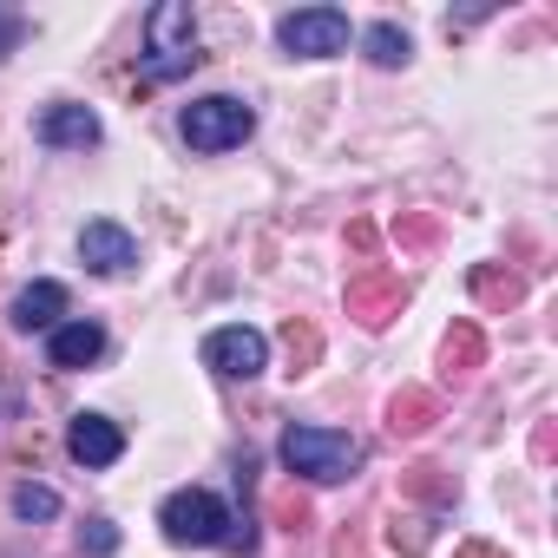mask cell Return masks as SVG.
Listing matches in <instances>:
<instances>
[{"instance_id":"1","label":"cell","mask_w":558,"mask_h":558,"mask_svg":"<svg viewBox=\"0 0 558 558\" xmlns=\"http://www.w3.org/2000/svg\"><path fill=\"white\" fill-rule=\"evenodd\" d=\"M276 453H283L290 473H303V480H316V486H336V480H349V473L362 466V447H355L349 434H329V427H290Z\"/></svg>"},{"instance_id":"2","label":"cell","mask_w":558,"mask_h":558,"mask_svg":"<svg viewBox=\"0 0 558 558\" xmlns=\"http://www.w3.org/2000/svg\"><path fill=\"white\" fill-rule=\"evenodd\" d=\"M178 132H184L191 151H230V145H243L256 132V112L243 99H230V93H210V99H191L184 106Z\"/></svg>"},{"instance_id":"3","label":"cell","mask_w":558,"mask_h":558,"mask_svg":"<svg viewBox=\"0 0 558 558\" xmlns=\"http://www.w3.org/2000/svg\"><path fill=\"white\" fill-rule=\"evenodd\" d=\"M158 525H165V538H171V545H223L236 519L223 512V499H217V493L184 486V493H171V499L158 506Z\"/></svg>"},{"instance_id":"4","label":"cell","mask_w":558,"mask_h":558,"mask_svg":"<svg viewBox=\"0 0 558 558\" xmlns=\"http://www.w3.org/2000/svg\"><path fill=\"white\" fill-rule=\"evenodd\" d=\"M151 53H145V66H138V80L145 86H165V80H178V73H191L197 66V53H191V40H197V21H191V8H158L151 21Z\"/></svg>"},{"instance_id":"5","label":"cell","mask_w":558,"mask_h":558,"mask_svg":"<svg viewBox=\"0 0 558 558\" xmlns=\"http://www.w3.org/2000/svg\"><path fill=\"white\" fill-rule=\"evenodd\" d=\"M276 40L296 60H329L349 47V14L342 8H303V14H283L276 21Z\"/></svg>"},{"instance_id":"6","label":"cell","mask_w":558,"mask_h":558,"mask_svg":"<svg viewBox=\"0 0 558 558\" xmlns=\"http://www.w3.org/2000/svg\"><path fill=\"white\" fill-rule=\"evenodd\" d=\"M263 362H269V342L256 329H217V336H204V368H217L223 381H250V375H263Z\"/></svg>"},{"instance_id":"7","label":"cell","mask_w":558,"mask_h":558,"mask_svg":"<svg viewBox=\"0 0 558 558\" xmlns=\"http://www.w3.org/2000/svg\"><path fill=\"white\" fill-rule=\"evenodd\" d=\"M80 256H86V269L119 276V269L138 263V236H132L125 223H112V217H93V223L80 230Z\"/></svg>"},{"instance_id":"8","label":"cell","mask_w":558,"mask_h":558,"mask_svg":"<svg viewBox=\"0 0 558 558\" xmlns=\"http://www.w3.org/2000/svg\"><path fill=\"white\" fill-rule=\"evenodd\" d=\"M401 303H408V290H401V276L362 269L355 283H349V316H355V323H368V329L395 323V316H401Z\"/></svg>"},{"instance_id":"9","label":"cell","mask_w":558,"mask_h":558,"mask_svg":"<svg viewBox=\"0 0 558 558\" xmlns=\"http://www.w3.org/2000/svg\"><path fill=\"white\" fill-rule=\"evenodd\" d=\"M66 453H73L80 466H112V460L125 453V434H119L106 414H80V421L66 427Z\"/></svg>"},{"instance_id":"10","label":"cell","mask_w":558,"mask_h":558,"mask_svg":"<svg viewBox=\"0 0 558 558\" xmlns=\"http://www.w3.org/2000/svg\"><path fill=\"white\" fill-rule=\"evenodd\" d=\"M34 132H40V145H60V151H86V145H99V119H93L86 106H47Z\"/></svg>"},{"instance_id":"11","label":"cell","mask_w":558,"mask_h":558,"mask_svg":"<svg viewBox=\"0 0 558 558\" xmlns=\"http://www.w3.org/2000/svg\"><path fill=\"white\" fill-rule=\"evenodd\" d=\"M99 355H106V329H99V323H60L53 342H47V362H53V368H86V362H99Z\"/></svg>"},{"instance_id":"12","label":"cell","mask_w":558,"mask_h":558,"mask_svg":"<svg viewBox=\"0 0 558 558\" xmlns=\"http://www.w3.org/2000/svg\"><path fill=\"white\" fill-rule=\"evenodd\" d=\"M60 316H66V290H60V283H27V290L14 296V329H27V336H34V329H53Z\"/></svg>"},{"instance_id":"13","label":"cell","mask_w":558,"mask_h":558,"mask_svg":"<svg viewBox=\"0 0 558 558\" xmlns=\"http://www.w3.org/2000/svg\"><path fill=\"white\" fill-rule=\"evenodd\" d=\"M434 408H440V401H434L427 388H401V395L388 401V434H395V440H401V434H408V440L427 434V427H434Z\"/></svg>"},{"instance_id":"14","label":"cell","mask_w":558,"mask_h":558,"mask_svg":"<svg viewBox=\"0 0 558 558\" xmlns=\"http://www.w3.org/2000/svg\"><path fill=\"white\" fill-rule=\"evenodd\" d=\"M473 296H480L486 310H512L525 290H519V276H512V269H473Z\"/></svg>"},{"instance_id":"15","label":"cell","mask_w":558,"mask_h":558,"mask_svg":"<svg viewBox=\"0 0 558 558\" xmlns=\"http://www.w3.org/2000/svg\"><path fill=\"white\" fill-rule=\"evenodd\" d=\"M362 47H368V60H375V66H408V53H414V47H408V34H401L395 21H375Z\"/></svg>"},{"instance_id":"16","label":"cell","mask_w":558,"mask_h":558,"mask_svg":"<svg viewBox=\"0 0 558 558\" xmlns=\"http://www.w3.org/2000/svg\"><path fill=\"white\" fill-rule=\"evenodd\" d=\"M480 355H486L480 329H473V323H460V329L447 336V375H473V368H480Z\"/></svg>"},{"instance_id":"17","label":"cell","mask_w":558,"mask_h":558,"mask_svg":"<svg viewBox=\"0 0 558 558\" xmlns=\"http://www.w3.org/2000/svg\"><path fill=\"white\" fill-rule=\"evenodd\" d=\"M283 342H290V362H296V375H303V368L323 355V336H316L310 323H290V329H283Z\"/></svg>"},{"instance_id":"18","label":"cell","mask_w":558,"mask_h":558,"mask_svg":"<svg viewBox=\"0 0 558 558\" xmlns=\"http://www.w3.org/2000/svg\"><path fill=\"white\" fill-rule=\"evenodd\" d=\"M408 493H421L434 506H453V480H440V466H414L408 473Z\"/></svg>"},{"instance_id":"19","label":"cell","mask_w":558,"mask_h":558,"mask_svg":"<svg viewBox=\"0 0 558 558\" xmlns=\"http://www.w3.org/2000/svg\"><path fill=\"white\" fill-rule=\"evenodd\" d=\"M14 512H21V519H53V512H60V493H53V486H21V493H14Z\"/></svg>"},{"instance_id":"20","label":"cell","mask_w":558,"mask_h":558,"mask_svg":"<svg viewBox=\"0 0 558 558\" xmlns=\"http://www.w3.org/2000/svg\"><path fill=\"white\" fill-rule=\"evenodd\" d=\"M80 545H86L93 558H106V551H119V532H112V519H86V532H80Z\"/></svg>"},{"instance_id":"21","label":"cell","mask_w":558,"mask_h":558,"mask_svg":"<svg viewBox=\"0 0 558 558\" xmlns=\"http://www.w3.org/2000/svg\"><path fill=\"white\" fill-rule=\"evenodd\" d=\"M395 545L401 551H427V519H395Z\"/></svg>"},{"instance_id":"22","label":"cell","mask_w":558,"mask_h":558,"mask_svg":"<svg viewBox=\"0 0 558 558\" xmlns=\"http://www.w3.org/2000/svg\"><path fill=\"white\" fill-rule=\"evenodd\" d=\"M395 236H401V243H434V236H440V223H434V217H401V223H395Z\"/></svg>"},{"instance_id":"23","label":"cell","mask_w":558,"mask_h":558,"mask_svg":"<svg viewBox=\"0 0 558 558\" xmlns=\"http://www.w3.org/2000/svg\"><path fill=\"white\" fill-rule=\"evenodd\" d=\"M276 512H283V525H290V532H303V525H310V506H303V499H283Z\"/></svg>"},{"instance_id":"24","label":"cell","mask_w":558,"mask_h":558,"mask_svg":"<svg viewBox=\"0 0 558 558\" xmlns=\"http://www.w3.org/2000/svg\"><path fill=\"white\" fill-rule=\"evenodd\" d=\"M14 40H21V14H0V53H14Z\"/></svg>"},{"instance_id":"25","label":"cell","mask_w":558,"mask_h":558,"mask_svg":"<svg viewBox=\"0 0 558 558\" xmlns=\"http://www.w3.org/2000/svg\"><path fill=\"white\" fill-rule=\"evenodd\" d=\"M336 558H368V551H362L355 538H336Z\"/></svg>"},{"instance_id":"26","label":"cell","mask_w":558,"mask_h":558,"mask_svg":"<svg viewBox=\"0 0 558 558\" xmlns=\"http://www.w3.org/2000/svg\"><path fill=\"white\" fill-rule=\"evenodd\" d=\"M460 558H499L493 545H460Z\"/></svg>"}]
</instances>
